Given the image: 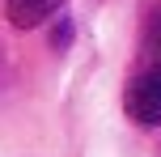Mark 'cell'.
<instances>
[{"instance_id": "obj_1", "label": "cell", "mask_w": 161, "mask_h": 157, "mask_svg": "<svg viewBox=\"0 0 161 157\" xmlns=\"http://www.w3.org/2000/svg\"><path fill=\"white\" fill-rule=\"evenodd\" d=\"M127 115L140 127H161V64L136 72L127 85Z\"/></svg>"}, {"instance_id": "obj_2", "label": "cell", "mask_w": 161, "mask_h": 157, "mask_svg": "<svg viewBox=\"0 0 161 157\" xmlns=\"http://www.w3.org/2000/svg\"><path fill=\"white\" fill-rule=\"evenodd\" d=\"M59 8H64V0H8V21L17 30H34L47 17H55Z\"/></svg>"}, {"instance_id": "obj_3", "label": "cell", "mask_w": 161, "mask_h": 157, "mask_svg": "<svg viewBox=\"0 0 161 157\" xmlns=\"http://www.w3.org/2000/svg\"><path fill=\"white\" fill-rule=\"evenodd\" d=\"M51 42H55V47H68V42H72V25H68V17H64V21L55 25V34H51Z\"/></svg>"}, {"instance_id": "obj_4", "label": "cell", "mask_w": 161, "mask_h": 157, "mask_svg": "<svg viewBox=\"0 0 161 157\" xmlns=\"http://www.w3.org/2000/svg\"><path fill=\"white\" fill-rule=\"evenodd\" d=\"M153 42H157V51H161V21H157V30H153Z\"/></svg>"}]
</instances>
